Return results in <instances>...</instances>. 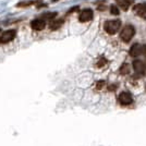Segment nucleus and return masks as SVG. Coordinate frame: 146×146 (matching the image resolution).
Masks as SVG:
<instances>
[{"instance_id": "11", "label": "nucleus", "mask_w": 146, "mask_h": 146, "mask_svg": "<svg viewBox=\"0 0 146 146\" xmlns=\"http://www.w3.org/2000/svg\"><path fill=\"white\" fill-rule=\"evenodd\" d=\"M143 52V47L139 44H134L130 49V56L131 57H139Z\"/></svg>"}, {"instance_id": "12", "label": "nucleus", "mask_w": 146, "mask_h": 146, "mask_svg": "<svg viewBox=\"0 0 146 146\" xmlns=\"http://www.w3.org/2000/svg\"><path fill=\"white\" fill-rule=\"evenodd\" d=\"M117 2H118V5L121 7L123 10H127L130 5L132 3V0H117Z\"/></svg>"}, {"instance_id": "6", "label": "nucleus", "mask_w": 146, "mask_h": 146, "mask_svg": "<svg viewBox=\"0 0 146 146\" xmlns=\"http://www.w3.org/2000/svg\"><path fill=\"white\" fill-rule=\"evenodd\" d=\"M94 17V13L92 9H84L82 10L79 14V21L82 23H85V22H90L92 19Z\"/></svg>"}, {"instance_id": "10", "label": "nucleus", "mask_w": 146, "mask_h": 146, "mask_svg": "<svg viewBox=\"0 0 146 146\" xmlns=\"http://www.w3.org/2000/svg\"><path fill=\"white\" fill-rule=\"evenodd\" d=\"M64 23V19H55L52 21L49 22V29L51 31H57L59 30L61 26Z\"/></svg>"}, {"instance_id": "4", "label": "nucleus", "mask_w": 146, "mask_h": 146, "mask_svg": "<svg viewBox=\"0 0 146 146\" xmlns=\"http://www.w3.org/2000/svg\"><path fill=\"white\" fill-rule=\"evenodd\" d=\"M35 6L37 8H44V7H47L46 3H44L43 0H29V1H21L19 2L17 7L18 8H29V7Z\"/></svg>"}, {"instance_id": "1", "label": "nucleus", "mask_w": 146, "mask_h": 146, "mask_svg": "<svg viewBox=\"0 0 146 146\" xmlns=\"http://www.w3.org/2000/svg\"><path fill=\"white\" fill-rule=\"evenodd\" d=\"M120 27H121L120 20H109V21H106L104 24V30L109 35H115L120 30Z\"/></svg>"}, {"instance_id": "8", "label": "nucleus", "mask_w": 146, "mask_h": 146, "mask_svg": "<svg viewBox=\"0 0 146 146\" xmlns=\"http://www.w3.org/2000/svg\"><path fill=\"white\" fill-rule=\"evenodd\" d=\"M133 69L134 71L137 73V74H140V75H143L145 73V64L141 60L133 61Z\"/></svg>"}, {"instance_id": "9", "label": "nucleus", "mask_w": 146, "mask_h": 146, "mask_svg": "<svg viewBox=\"0 0 146 146\" xmlns=\"http://www.w3.org/2000/svg\"><path fill=\"white\" fill-rule=\"evenodd\" d=\"M134 14L139 15V17H145L146 15V5L145 3H137L133 8Z\"/></svg>"}, {"instance_id": "7", "label": "nucleus", "mask_w": 146, "mask_h": 146, "mask_svg": "<svg viewBox=\"0 0 146 146\" xmlns=\"http://www.w3.org/2000/svg\"><path fill=\"white\" fill-rule=\"evenodd\" d=\"M118 99H119V103L123 105V106H128V105H131L133 103V97L128 92H122L121 94L119 95Z\"/></svg>"}, {"instance_id": "5", "label": "nucleus", "mask_w": 146, "mask_h": 146, "mask_svg": "<svg viewBox=\"0 0 146 146\" xmlns=\"http://www.w3.org/2000/svg\"><path fill=\"white\" fill-rule=\"evenodd\" d=\"M46 20H44V19L39 18V19H34L32 22H31V27H32V30L35 31V32H40V31L45 30V27H46Z\"/></svg>"}, {"instance_id": "3", "label": "nucleus", "mask_w": 146, "mask_h": 146, "mask_svg": "<svg viewBox=\"0 0 146 146\" xmlns=\"http://www.w3.org/2000/svg\"><path fill=\"white\" fill-rule=\"evenodd\" d=\"M135 34V30L132 25H125L123 29H122L121 33H120V38L122 39V42L124 43H128L132 39V37Z\"/></svg>"}, {"instance_id": "16", "label": "nucleus", "mask_w": 146, "mask_h": 146, "mask_svg": "<svg viewBox=\"0 0 146 146\" xmlns=\"http://www.w3.org/2000/svg\"><path fill=\"white\" fill-rule=\"evenodd\" d=\"M143 54H144V56H145L146 58V46H143Z\"/></svg>"}, {"instance_id": "2", "label": "nucleus", "mask_w": 146, "mask_h": 146, "mask_svg": "<svg viewBox=\"0 0 146 146\" xmlns=\"http://www.w3.org/2000/svg\"><path fill=\"white\" fill-rule=\"evenodd\" d=\"M17 37V31L15 30H7L0 34V45H7L11 43Z\"/></svg>"}, {"instance_id": "14", "label": "nucleus", "mask_w": 146, "mask_h": 146, "mask_svg": "<svg viewBox=\"0 0 146 146\" xmlns=\"http://www.w3.org/2000/svg\"><path fill=\"white\" fill-rule=\"evenodd\" d=\"M129 70H130V69H129V66L124 63L121 67V69H120V73H121V74H127V73H129Z\"/></svg>"}, {"instance_id": "15", "label": "nucleus", "mask_w": 146, "mask_h": 146, "mask_svg": "<svg viewBox=\"0 0 146 146\" xmlns=\"http://www.w3.org/2000/svg\"><path fill=\"white\" fill-rule=\"evenodd\" d=\"M110 12L112 13V14H115V15H118V14H119V9H118V8H117L116 6H111L110 7Z\"/></svg>"}, {"instance_id": "13", "label": "nucleus", "mask_w": 146, "mask_h": 146, "mask_svg": "<svg viewBox=\"0 0 146 146\" xmlns=\"http://www.w3.org/2000/svg\"><path fill=\"white\" fill-rule=\"evenodd\" d=\"M106 63H107V60L104 58V57H102L99 60H98L97 62V67L98 68H103L104 66H106Z\"/></svg>"}]
</instances>
